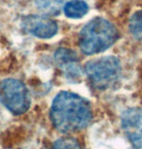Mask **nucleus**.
<instances>
[{
	"label": "nucleus",
	"mask_w": 142,
	"mask_h": 149,
	"mask_svg": "<svg viewBox=\"0 0 142 149\" xmlns=\"http://www.w3.org/2000/svg\"><path fill=\"white\" fill-rule=\"evenodd\" d=\"M50 117L55 130L72 134L84 130L93 120L90 102L81 95L62 91L52 102Z\"/></svg>",
	"instance_id": "nucleus-1"
},
{
	"label": "nucleus",
	"mask_w": 142,
	"mask_h": 149,
	"mask_svg": "<svg viewBox=\"0 0 142 149\" xmlns=\"http://www.w3.org/2000/svg\"><path fill=\"white\" fill-rule=\"evenodd\" d=\"M129 27L133 37L142 41V10L135 12L130 17Z\"/></svg>",
	"instance_id": "nucleus-10"
},
{
	"label": "nucleus",
	"mask_w": 142,
	"mask_h": 149,
	"mask_svg": "<svg viewBox=\"0 0 142 149\" xmlns=\"http://www.w3.org/2000/svg\"><path fill=\"white\" fill-rule=\"evenodd\" d=\"M55 60L67 79L75 81L81 77L82 72L78 57L70 49H65V48L58 49L55 54Z\"/></svg>",
	"instance_id": "nucleus-7"
},
{
	"label": "nucleus",
	"mask_w": 142,
	"mask_h": 149,
	"mask_svg": "<svg viewBox=\"0 0 142 149\" xmlns=\"http://www.w3.org/2000/svg\"><path fill=\"white\" fill-rule=\"evenodd\" d=\"M52 149H83L81 142L76 137L62 136L53 143Z\"/></svg>",
	"instance_id": "nucleus-9"
},
{
	"label": "nucleus",
	"mask_w": 142,
	"mask_h": 149,
	"mask_svg": "<svg viewBox=\"0 0 142 149\" xmlns=\"http://www.w3.org/2000/svg\"><path fill=\"white\" fill-rule=\"evenodd\" d=\"M85 73L94 88L106 90L119 80L121 63L112 56L94 58L86 63Z\"/></svg>",
	"instance_id": "nucleus-3"
},
{
	"label": "nucleus",
	"mask_w": 142,
	"mask_h": 149,
	"mask_svg": "<svg viewBox=\"0 0 142 149\" xmlns=\"http://www.w3.org/2000/svg\"><path fill=\"white\" fill-rule=\"evenodd\" d=\"M63 0H37V6L46 13H57Z\"/></svg>",
	"instance_id": "nucleus-11"
},
{
	"label": "nucleus",
	"mask_w": 142,
	"mask_h": 149,
	"mask_svg": "<svg viewBox=\"0 0 142 149\" xmlns=\"http://www.w3.org/2000/svg\"><path fill=\"white\" fill-rule=\"evenodd\" d=\"M121 126L133 149H142V109L127 108L121 115Z\"/></svg>",
	"instance_id": "nucleus-5"
},
{
	"label": "nucleus",
	"mask_w": 142,
	"mask_h": 149,
	"mask_svg": "<svg viewBox=\"0 0 142 149\" xmlns=\"http://www.w3.org/2000/svg\"><path fill=\"white\" fill-rule=\"evenodd\" d=\"M0 102L11 113L21 115L30 107V95L26 85L18 79L8 78L0 84Z\"/></svg>",
	"instance_id": "nucleus-4"
},
{
	"label": "nucleus",
	"mask_w": 142,
	"mask_h": 149,
	"mask_svg": "<svg viewBox=\"0 0 142 149\" xmlns=\"http://www.w3.org/2000/svg\"><path fill=\"white\" fill-rule=\"evenodd\" d=\"M21 26L26 32L42 39L52 38L57 31V22L42 16H27L23 19Z\"/></svg>",
	"instance_id": "nucleus-6"
},
{
	"label": "nucleus",
	"mask_w": 142,
	"mask_h": 149,
	"mask_svg": "<svg viewBox=\"0 0 142 149\" xmlns=\"http://www.w3.org/2000/svg\"><path fill=\"white\" fill-rule=\"evenodd\" d=\"M118 38L119 32L112 22L94 18L80 31L79 47L85 55L98 54L110 48Z\"/></svg>",
	"instance_id": "nucleus-2"
},
{
	"label": "nucleus",
	"mask_w": 142,
	"mask_h": 149,
	"mask_svg": "<svg viewBox=\"0 0 142 149\" xmlns=\"http://www.w3.org/2000/svg\"><path fill=\"white\" fill-rule=\"evenodd\" d=\"M64 14L70 19H80L89 11V6L83 0H71L64 5Z\"/></svg>",
	"instance_id": "nucleus-8"
}]
</instances>
